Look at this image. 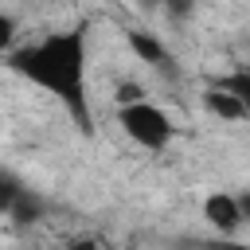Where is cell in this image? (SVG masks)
Wrapping results in <instances>:
<instances>
[{
  "label": "cell",
  "mask_w": 250,
  "mask_h": 250,
  "mask_svg": "<svg viewBox=\"0 0 250 250\" xmlns=\"http://www.w3.org/2000/svg\"><path fill=\"white\" fill-rule=\"evenodd\" d=\"M4 59L23 82L59 98L62 109L74 117V125L82 133H90L94 121H90V98H86V62H90L86 23L59 27V31H47L39 39H27L20 47H8Z\"/></svg>",
  "instance_id": "cell-1"
},
{
  "label": "cell",
  "mask_w": 250,
  "mask_h": 250,
  "mask_svg": "<svg viewBox=\"0 0 250 250\" xmlns=\"http://www.w3.org/2000/svg\"><path fill=\"white\" fill-rule=\"evenodd\" d=\"M117 125L125 129V137L148 152H164L172 141H176V121L168 117L164 105L148 102V98H137V102H125L117 105Z\"/></svg>",
  "instance_id": "cell-2"
},
{
  "label": "cell",
  "mask_w": 250,
  "mask_h": 250,
  "mask_svg": "<svg viewBox=\"0 0 250 250\" xmlns=\"http://www.w3.org/2000/svg\"><path fill=\"white\" fill-rule=\"evenodd\" d=\"M125 39H129V51H133L141 62H148L160 78H168V82H176V78H180V62H176L172 47H168L156 31H129Z\"/></svg>",
  "instance_id": "cell-3"
},
{
  "label": "cell",
  "mask_w": 250,
  "mask_h": 250,
  "mask_svg": "<svg viewBox=\"0 0 250 250\" xmlns=\"http://www.w3.org/2000/svg\"><path fill=\"white\" fill-rule=\"evenodd\" d=\"M203 219L219 230V234H234L238 227H246V215H242V199L230 195V191H211L203 199Z\"/></svg>",
  "instance_id": "cell-4"
},
{
  "label": "cell",
  "mask_w": 250,
  "mask_h": 250,
  "mask_svg": "<svg viewBox=\"0 0 250 250\" xmlns=\"http://www.w3.org/2000/svg\"><path fill=\"white\" fill-rule=\"evenodd\" d=\"M203 109L215 113V117H223V121H246V109H242L238 94H230V90L219 86V82L203 86Z\"/></svg>",
  "instance_id": "cell-5"
},
{
  "label": "cell",
  "mask_w": 250,
  "mask_h": 250,
  "mask_svg": "<svg viewBox=\"0 0 250 250\" xmlns=\"http://www.w3.org/2000/svg\"><path fill=\"white\" fill-rule=\"evenodd\" d=\"M215 82L227 86L230 94H238V102H242V109H246V121H250V70H227V74H219Z\"/></svg>",
  "instance_id": "cell-6"
},
{
  "label": "cell",
  "mask_w": 250,
  "mask_h": 250,
  "mask_svg": "<svg viewBox=\"0 0 250 250\" xmlns=\"http://www.w3.org/2000/svg\"><path fill=\"white\" fill-rule=\"evenodd\" d=\"M195 8H199V0H164V16L172 20V23H188L191 16H195Z\"/></svg>",
  "instance_id": "cell-7"
},
{
  "label": "cell",
  "mask_w": 250,
  "mask_h": 250,
  "mask_svg": "<svg viewBox=\"0 0 250 250\" xmlns=\"http://www.w3.org/2000/svg\"><path fill=\"white\" fill-rule=\"evenodd\" d=\"M137 98H148V94H145V86H137V82H117V105L137 102Z\"/></svg>",
  "instance_id": "cell-8"
},
{
  "label": "cell",
  "mask_w": 250,
  "mask_h": 250,
  "mask_svg": "<svg viewBox=\"0 0 250 250\" xmlns=\"http://www.w3.org/2000/svg\"><path fill=\"white\" fill-rule=\"evenodd\" d=\"M141 8H145V12H160V8H164V0H141Z\"/></svg>",
  "instance_id": "cell-9"
},
{
  "label": "cell",
  "mask_w": 250,
  "mask_h": 250,
  "mask_svg": "<svg viewBox=\"0 0 250 250\" xmlns=\"http://www.w3.org/2000/svg\"><path fill=\"white\" fill-rule=\"evenodd\" d=\"M238 199H242V215H246V223H250V188H246Z\"/></svg>",
  "instance_id": "cell-10"
}]
</instances>
